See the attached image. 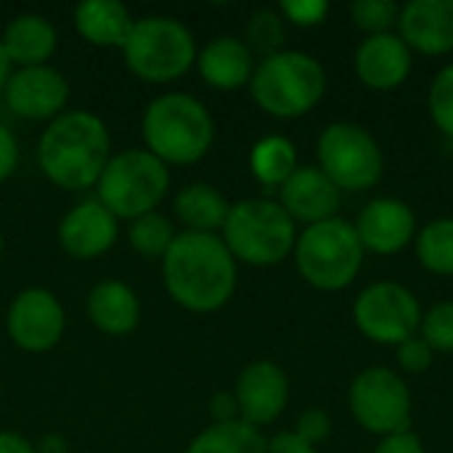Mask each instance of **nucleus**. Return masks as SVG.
Segmentation results:
<instances>
[{"instance_id":"nucleus-1","label":"nucleus","mask_w":453,"mask_h":453,"mask_svg":"<svg viewBox=\"0 0 453 453\" xmlns=\"http://www.w3.org/2000/svg\"><path fill=\"white\" fill-rule=\"evenodd\" d=\"M159 265L170 300L188 313H215L226 308L239 284V263L220 234L178 231Z\"/></svg>"},{"instance_id":"nucleus-2","label":"nucleus","mask_w":453,"mask_h":453,"mask_svg":"<svg viewBox=\"0 0 453 453\" xmlns=\"http://www.w3.org/2000/svg\"><path fill=\"white\" fill-rule=\"evenodd\" d=\"M111 159V135L93 111H64L42 130L37 141V165L42 175L64 191L96 188Z\"/></svg>"},{"instance_id":"nucleus-3","label":"nucleus","mask_w":453,"mask_h":453,"mask_svg":"<svg viewBox=\"0 0 453 453\" xmlns=\"http://www.w3.org/2000/svg\"><path fill=\"white\" fill-rule=\"evenodd\" d=\"M143 149L167 167L202 162L215 143V119L191 93L170 90L157 96L141 117Z\"/></svg>"},{"instance_id":"nucleus-4","label":"nucleus","mask_w":453,"mask_h":453,"mask_svg":"<svg viewBox=\"0 0 453 453\" xmlns=\"http://www.w3.org/2000/svg\"><path fill=\"white\" fill-rule=\"evenodd\" d=\"M326 69L305 50H279L255 64L250 93L252 101L276 119L311 114L326 96Z\"/></svg>"},{"instance_id":"nucleus-5","label":"nucleus","mask_w":453,"mask_h":453,"mask_svg":"<svg viewBox=\"0 0 453 453\" xmlns=\"http://www.w3.org/2000/svg\"><path fill=\"white\" fill-rule=\"evenodd\" d=\"M297 223L276 199H242L231 204L220 239L236 263L252 268H271L295 252Z\"/></svg>"},{"instance_id":"nucleus-6","label":"nucleus","mask_w":453,"mask_h":453,"mask_svg":"<svg viewBox=\"0 0 453 453\" xmlns=\"http://www.w3.org/2000/svg\"><path fill=\"white\" fill-rule=\"evenodd\" d=\"M364 244L358 231L345 218H332L305 226L295 242V268L305 284L319 292L348 289L364 268Z\"/></svg>"},{"instance_id":"nucleus-7","label":"nucleus","mask_w":453,"mask_h":453,"mask_svg":"<svg viewBox=\"0 0 453 453\" xmlns=\"http://www.w3.org/2000/svg\"><path fill=\"white\" fill-rule=\"evenodd\" d=\"M196 40L191 29L173 16L135 19L125 45V66L143 82H175L196 66Z\"/></svg>"},{"instance_id":"nucleus-8","label":"nucleus","mask_w":453,"mask_h":453,"mask_svg":"<svg viewBox=\"0 0 453 453\" xmlns=\"http://www.w3.org/2000/svg\"><path fill=\"white\" fill-rule=\"evenodd\" d=\"M170 191V167L146 149L111 154L96 183V199L117 218L135 220L157 212Z\"/></svg>"},{"instance_id":"nucleus-9","label":"nucleus","mask_w":453,"mask_h":453,"mask_svg":"<svg viewBox=\"0 0 453 453\" xmlns=\"http://www.w3.org/2000/svg\"><path fill=\"white\" fill-rule=\"evenodd\" d=\"M319 170L340 191H369L382 180L385 154L377 138L358 122H332L316 141Z\"/></svg>"},{"instance_id":"nucleus-10","label":"nucleus","mask_w":453,"mask_h":453,"mask_svg":"<svg viewBox=\"0 0 453 453\" xmlns=\"http://www.w3.org/2000/svg\"><path fill=\"white\" fill-rule=\"evenodd\" d=\"M348 406L356 425L377 438L411 430L414 398L401 374L388 366L364 369L348 390Z\"/></svg>"},{"instance_id":"nucleus-11","label":"nucleus","mask_w":453,"mask_h":453,"mask_svg":"<svg viewBox=\"0 0 453 453\" xmlns=\"http://www.w3.org/2000/svg\"><path fill=\"white\" fill-rule=\"evenodd\" d=\"M422 313L417 295L398 281H377L361 289L353 303V321L358 332L366 340L390 348L417 337Z\"/></svg>"},{"instance_id":"nucleus-12","label":"nucleus","mask_w":453,"mask_h":453,"mask_svg":"<svg viewBox=\"0 0 453 453\" xmlns=\"http://www.w3.org/2000/svg\"><path fill=\"white\" fill-rule=\"evenodd\" d=\"M66 313L61 300L45 287L21 289L5 313V332L24 353H48L64 340Z\"/></svg>"},{"instance_id":"nucleus-13","label":"nucleus","mask_w":453,"mask_h":453,"mask_svg":"<svg viewBox=\"0 0 453 453\" xmlns=\"http://www.w3.org/2000/svg\"><path fill=\"white\" fill-rule=\"evenodd\" d=\"M3 104L11 114L29 119V122H53L66 111L69 104V82L66 77L42 64V66H21L13 69L5 90Z\"/></svg>"},{"instance_id":"nucleus-14","label":"nucleus","mask_w":453,"mask_h":453,"mask_svg":"<svg viewBox=\"0 0 453 453\" xmlns=\"http://www.w3.org/2000/svg\"><path fill=\"white\" fill-rule=\"evenodd\" d=\"M239 419L263 430L273 425L289 403V380L273 361H252L242 369L234 385Z\"/></svg>"},{"instance_id":"nucleus-15","label":"nucleus","mask_w":453,"mask_h":453,"mask_svg":"<svg viewBox=\"0 0 453 453\" xmlns=\"http://www.w3.org/2000/svg\"><path fill=\"white\" fill-rule=\"evenodd\" d=\"M119 236V220L98 202H77L58 223L56 239L61 250L74 260H98L104 257Z\"/></svg>"},{"instance_id":"nucleus-16","label":"nucleus","mask_w":453,"mask_h":453,"mask_svg":"<svg viewBox=\"0 0 453 453\" xmlns=\"http://www.w3.org/2000/svg\"><path fill=\"white\" fill-rule=\"evenodd\" d=\"M358 231V239L366 252L372 255H398L403 252L419 234L414 210L393 196H377L372 199L358 220L353 223Z\"/></svg>"},{"instance_id":"nucleus-17","label":"nucleus","mask_w":453,"mask_h":453,"mask_svg":"<svg viewBox=\"0 0 453 453\" xmlns=\"http://www.w3.org/2000/svg\"><path fill=\"white\" fill-rule=\"evenodd\" d=\"M353 69L364 88L388 93L409 80L414 69V53L398 32L369 35L356 48Z\"/></svg>"},{"instance_id":"nucleus-18","label":"nucleus","mask_w":453,"mask_h":453,"mask_svg":"<svg viewBox=\"0 0 453 453\" xmlns=\"http://www.w3.org/2000/svg\"><path fill=\"white\" fill-rule=\"evenodd\" d=\"M295 223L316 226L337 218L342 191L319 170V165H300L292 178L279 188L276 199Z\"/></svg>"},{"instance_id":"nucleus-19","label":"nucleus","mask_w":453,"mask_h":453,"mask_svg":"<svg viewBox=\"0 0 453 453\" xmlns=\"http://www.w3.org/2000/svg\"><path fill=\"white\" fill-rule=\"evenodd\" d=\"M398 35L411 53H453V0H411L401 5Z\"/></svg>"},{"instance_id":"nucleus-20","label":"nucleus","mask_w":453,"mask_h":453,"mask_svg":"<svg viewBox=\"0 0 453 453\" xmlns=\"http://www.w3.org/2000/svg\"><path fill=\"white\" fill-rule=\"evenodd\" d=\"M255 53L247 48L242 37L223 35L210 40L196 53V72L199 77L220 93H234L244 85H250L255 72Z\"/></svg>"},{"instance_id":"nucleus-21","label":"nucleus","mask_w":453,"mask_h":453,"mask_svg":"<svg viewBox=\"0 0 453 453\" xmlns=\"http://www.w3.org/2000/svg\"><path fill=\"white\" fill-rule=\"evenodd\" d=\"M88 319L106 337H127L141 321V297L125 281H98L88 295Z\"/></svg>"},{"instance_id":"nucleus-22","label":"nucleus","mask_w":453,"mask_h":453,"mask_svg":"<svg viewBox=\"0 0 453 453\" xmlns=\"http://www.w3.org/2000/svg\"><path fill=\"white\" fill-rule=\"evenodd\" d=\"M0 42H3V50L13 69L42 66L56 53L58 35H56V27L50 24V19L40 16V13H19L5 24Z\"/></svg>"},{"instance_id":"nucleus-23","label":"nucleus","mask_w":453,"mask_h":453,"mask_svg":"<svg viewBox=\"0 0 453 453\" xmlns=\"http://www.w3.org/2000/svg\"><path fill=\"white\" fill-rule=\"evenodd\" d=\"M72 24L85 42L122 50L135 19L119 0H82L72 13Z\"/></svg>"},{"instance_id":"nucleus-24","label":"nucleus","mask_w":453,"mask_h":453,"mask_svg":"<svg viewBox=\"0 0 453 453\" xmlns=\"http://www.w3.org/2000/svg\"><path fill=\"white\" fill-rule=\"evenodd\" d=\"M228 199L210 183H188L173 199V212L183 231L191 234H220L228 218Z\"/></svg>"},{"instance_id":"nucleus-25","label":"nucleus","mask_w":453,"mask_h":453,"mask_svg":"<svg viewBox=\"0 0 453 453\" xmlns=\"http://www.w3.org/2000/svg\"><path fill=\"white\" fill-rule=\"evenodd\" d=\"M297 167V149L287 135H265L250 151V170L265 188L279 191Z\"/></svg>"},{"instance_id":"nucleus-26","label":"nucleus","mask_w":453,"mask_h":453,"mask_svg":"<svg viewBox=\"0 0 453 453\" xmlns=\"http://www.w3.org/2000/svg\"><path fill=\"white\" fill-rule=\"evenodd\" d=\"M186 453H268V441L257 427L239 419L204 427Z\"/></svg>"},{"instance_id":"nucleus-27","label":"nucleus","mask_w":453,"mask_h":453,"mask_svg":"<svg viewBox=\"0 0 453 453\" xmlns=\"http://www.w3.org/2000/svg\"><path fill=\"white\" fill-rule=\"evenodd\" d=\"M417 257L433 276H453V218H438L427 223L414 239Z\"/></svg>"},{"instance_id":"nucleus-28","label":"nucleus","mask_w":453,"mask_h":453,"mask_svg":"<svg viewBox=\"0 0 453 453\" xmlns=\"http://www.w3.org/2000/svg\"><path fill=\"white\" fill-rule=\"evenodd\" d=\"M127 236H130V247L143 260H162L167 255L170 244L175 242L178 228L167 215H162L157 210V212H149V215H141V218L130 220Z\"/></svg>"},{"instance_id":"nucleus-29","label":"nucleus","mask_w":453,"mask_h":453,"mask_svg":"<svg viewBox=\"0 0 453 453\" xmlns=\"http://www.w3.org/2000/svg\"><path fill=\"white\" fill-rule=\"evenodd\" d=\"M247 48L252 53H260L263 58L265 56H273L279 50H284V42H287V21L281 19L279 11L273 8H260L255 11L250 19H247V27H244V37Z\"/></svg>"},{"instance_id":"nucleus-30","label":"nucleus","mask_w":453,"mask_h":453,"mask_svg":"<svg viewBox=\"0 0 453 453\" xmlns=\"http://www.w3.org/2000/svg\"><path fill=\"white\" fill-rule=\"evenodd\" d=\"M348 13L356 29H361L369 37V35L395 32L401 19V5L393 0H356L350 3Z\"/></svg>"},{"instance_id":"nucleus-31","label":"nucleus","mask_w":453,"mask_h":453,"mask_svg":"<svg viewBox=\"0 0 453 453\" xmlns=\"http://www.w3.org/2000/svg\"><path fill=\"white\" fill-rule=\"evenodd\" d=\"M427 111L433 125L453 138V61L433 77L427 90Z\"/></svg>"},{"instance_id":"nucleus-32","label":"nucleus","mask_w":453,"mask_h":453,"mask_svg":"<svg viewBox=\"0 0 453 453\" xmlns=\"http://www.w3.org/2000/svg\"><path fill=\"white\" fill-rule=\"evenodd\" d=\"M419 337L433 348V353H453V300L438 303L422 313Z\"/></svg>"},{"instance_id":"nucleus-33","label":"nucleus","mask_w":453,"mask_h":453,"mask_svg":"<svg viewBox=\"0 0 453 453\" xmlns=\"http://www.w3.org/2000/svg\"><path fill=\"white\" fill-rule=\"evenodd\" d=\"M276 11L281 13L287 27L292 24V27L308 29V27H319L326 21L329 3L326 0H284V3H279Z\"/></svg>"},{"instance_id":"nucleus-34","label":"nucleus","mask_w":453,"mask_h":453,"mask_svg":"<svg viewBox=\"0 0 453 453\" xmlns=\"http://www.w3.org/2000/svg\"><path fill=\"white\" fill-rule=\"evenodd\" d=\"M395 358H398V366H401L403 372H409V374H422V372H427V369L433 366L435 353H433V348L417 334V337H411V340H406V342H401V345L395 348Z\"/></svg>"},{"instance_id":"nucleus-35","label":"nucleus","mask_w":453,"mask_h":453,"mask_svg":"<svg viewBox=\"0 0 453 453\" xmlns=\"http://www.w3.org/2000/svg\"><path fill=\"white\" fill-rule=\"evenodd\" d=\"M295 433L311 446H319L332 435V417L324 409H305L297 419Z\"/></svg>"},{"instance_id":"nucleus-36","label":"nucleus","mask_w":453,"mask_h":453,"mask_svg":"<svg viewBox=\"0 0 453 453\" xmlns=\"http://www.w3.org/2000/svg\"><path fill=\"white\" fill-rule=\"evenodd\" d=\"M19 157H21L19 138L13 135V130L8 125L0 122V183H5L16 173Z\"/></svg>"},{"instance_id":"nucleus-37","label":"nucleus","mask_w":453,"mask_h":453,"mask_svg":"<svg viewBox=\"0 0 453 453\" xmlns=\"http://www.w3.org/2000/svg\"><path fill=\"white\" fill-rule=\"evenodd\" d=\"M374 453H425V443L414 430H403V433L380 438Z\"/></svg>"},{"instance_id":"nucleus-38","label":"nucleus","mask_w":453,"mask_h":453,"mask_svg":"<svg viewBox=\"0 0 453 453\" xmlns=\"http://www.w3.org/2000/svg\"><path fill=\"white\" fill-rule=\"evenodd\" d=\"M210 417H212V425L239 422V406H236L234 393H215L210 398Z\"/></svg>"},{"instance_id":"nucleus-39","label":"nucleus","mask_w":453,"mask_h":453,"mask_svg":"<svg viewBox=\"0 0 453 453\" xmlns=\"http://www.w3.org/2000/svg\"><path fill=\"white\" fill-rule=\"evenodd\" d=\"M268 453H319V449L311 446L308 441H303L295 430H289V433H279L268 441Z\"/></svg>"},{"instance_id":"nucleus-40","label":"nucleus","mask_w":453,"mask_h":453,"mask_svg":"<svg viewBox=\"0 0 453 453\" xmlns=\"http://www.w3.org/2000/svg\"><path fill=\"white\" fill-rule=\"evenodd\" d=\"M0 453H37V449L24 435L0 430Z\"/></svg>"},{"instance_id":"nucleus-41","label":"nucleus","mask_w":453,"mask_h":453,"mask_svg":"<svg viewBox=\"0 0 453 453\" xmlns=\"http://www.w3.org/2000/svg\"><path fill=\"white\" fill-rule=\"evenodd\" d=\"M11 72H13V66H11V61H8V56H5V50H3V42H0V96H3V90H5V82H8Z\"/></svg>"},{"instance_id":"nucleus-42","label":"nucleus","mask_w":453,"mask_h":453,"mask_svg":"<svg viewBox=\"0 0 453 453\" xmlns=\"http://www.w3.org/2000/svg\"><path fill=\"white\" fill-rule=\"evenodd\" d=\"M3 250H5V239H3V231H0V257H3Z\"/></svg>"}]
</instances>
